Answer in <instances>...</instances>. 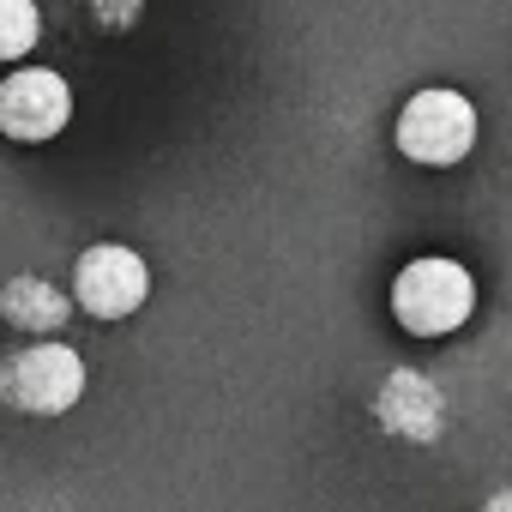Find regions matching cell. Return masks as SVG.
I'll return each instance as SVG.
<instances>
[{"label":"cell","mask_w":512,"mask_h":512,"mask_svg":"<svg viewBox=\"0 0 512 512\" xmlns=\"http://www.w3.org/2000/svg\"><path fill=\"white\" fill-rule=\"evenodd\" d=\"M470 308H476V284H470V272L458 260H416L392 284V314L416 338L458 332L470 320Z\"/></svg>","instance_id":"1"},{"label":"cell","mask_w":512,"mask_h":512,"mask_svg":"<svg viewBox=\"0 0 512 512\" xmlns=\"http://www.w3.org/2000/svg\"><path fill=\"white\" fill-rule=\"evenodd\" d=\"M0 398L31 416H61L85 398V356L67 344H31L0 368Z\"/></svg>","instance_id":"2"},{"label":"cell","mask_w":512,"mask_h":512,"mask_svg":"<svg viewBox=\"0 0 512 512\" xmlns=\"http://www.w3.org/2000/svg\"><path fill=\"white\" fill-rule=\"evenodd\" d=\"M476 145V109L458 91H416L398 115V151L416 163H458Z\"/></svg>","instance_id":"3"},{"label":"cell","mask_w":512,"mask_h":512,"mask_svg":"<svg viewBox=\"0 0 512 512\" xmlns=\"http://www.w3.org/2000/svg\"><path fill=\"white\" fill-rule=\"evenodd\" d=\"M151 296V272L133 247L121 241H97L79 253V272H73V302L97 320H127L133 308H145Z\"/></svg>","instance_id":"4"},{"label":"cell","mask_w":512,"mask_h":512,"mask_svg":"<svg viewBox=\"0 0 512 512\" xmlns=\"http://www.w3.org/2000/svg\"><path fill=\"white\" fill-rule=\"evenodd\" d=\"M73 121V91L61 73L49 67H19L7 85H0V133L19 145H43Z\"/></svg>","instance_id":"5"},{"label":"cell","mask_w":512,"mask_h":512,"mask_svg":"<svg viewBox=\"0 0 512 512\" xmlns=\"http://www.w3.org/2000/svg\"><path fill=\"white\" fill-rule=\"evenodd\" d=\"M380 422H386L392 434H404V440H434V434H440V392H434L422 374L398 368V374L386 380V392H380Z\"/></svg>","instance_id":"6"},{"label":"cell","mask_w":512,"mask_h":512,"mask_svg":"<svg viewBox=\"0 0 512 512\" xmlns=\"http://www.w3.org/2000/svg\"><path fill=\"white\" fill-rule=\"evenodd\" d=\"M0 314H7L13 332H61L67 314H73V296H61L43 278H13L0 290Z\"/></svg>","instance_id":"7"},{"label":"cell","mask_w":512,"mask_h":512,"mask_svg":"<svg viewBox=\"0 0 512 512\" xmlns=\"http://www.w3.org/2000/svg\"><path fill=\"white\" fill-rule=\"evenodd\" d=\"M43 37L37 0H0V61H25Z\"/></svg>","instance_id":"8"},{"label":"cell","mask_w":512,"mask_h":512,"mask_svg":"<svg viewBox=\"0 0 512 512\" xmlns=\"http://www.w3.org/2000/svg\"><path fill=\"white\" fill-rule=\"evenodd\" d=\"M91 7H97V19H103L109 31H121V25L139 19V0H91Z\"/></svg>","instance_id":"9"}]
</instances>
